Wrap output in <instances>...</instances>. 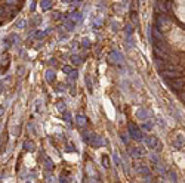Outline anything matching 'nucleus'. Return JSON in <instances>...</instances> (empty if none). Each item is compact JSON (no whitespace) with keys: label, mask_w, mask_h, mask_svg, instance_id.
<instances>
[{"label":"nucleus","mask_w":185,"mask_h":183,"mask_svg":"<svg viewBox=\"0 0 185 183\" xmlns=\"http://www.w3.org/2000/svg\"><path fill=\"white\" fill-rule=\"evenodd\" d=\"M172 17L168 15V13H157L156 17V27L162 31V33H166L169 28L172 27Z\"/></svg>","instance_id":"nucleus-1"},{"label":"nucleus","mask_w":185,"mask_h":183,"mask_svg":"<svg viewBox=\"0 0 185 183\" xmlns=\"http://www.w3.org/2000/svg\"><path fill=\"white\" fill-rule=\"evenodd\" d=\"M169 84H170V87H172V90L173 92H176V93H181L182 90H184L185 87V77H176V78H172V80H168Z\"/></svg>","instance_id":"nucleus-2"},{"label":"nucleus","mask_w":185,"mask_h":183,"mask_svg":"<svg viewBox=\"0 0 185 183\" xmlns=\"http://www.w3.org/2000/svg\"><path fill=\"white\" fill-rule=\"evenodd\" d=\"M152 40H154V43H158V41H166L164 33H162L157 27L152 28Z\"/></svg>","instance_id":"nucleus-3"},{"label":"nucleus","mask_w":185,"mask_h":183,"mask_svg":"<svg viewBox=\"0 0 185 183\" xmlns=\"http://www.w3.org/2000/svg\"><path fill=\"white\" fill-rule=\"evenodd\" d=\"M129 132H130V136L133 139H136V140H139V139H142V133H141V130L135 124H129Z\"/></svg>","instance_id":"nucleus-4"},{"label":"nucleus","mask_w":185,"mask_h":183,"mask_svg":"<svg viewBox=\"0 0 185 183\" xmlns=\"http://www.w3.org/2000/svg\"><path fill=\"white\" fill-rule=\"evenodd\" d=\"M145 143L148 145L150 148H154V145L158 143V142H157V139H156V137H147L145 139Z\"/></svg>","instance_id":"nucleus-5"},{"label":"nucleus","mask_w":185,"mask_h":183,"mask_svg":"<svg viewBox=\"0 0 185 183\" xmlns=\"http://www.w3.org/2000/svg\"><path fill=\"white\" fill-rule=\"evenodd\" d=\"M42 7H43L45 11L51 9V7H52V2H51V0H42Z\"/></svg>","instance_id":"nucleus-6"},{"label":"nucleus","mask_w":185,"mask_h":183,"mask_svg":"<svg viewBox=\"0 0 185 183\" xmlns=\"http://www.w3.org/2000/svg\"><path fill=\"white\" fill-rule=\"evenodd\" d=\"M46 80H48V81H53V80H55V74H53V71L46 72Z\"/></svg>","instance_id":"nucleus-7"},{"label":"nucleus","mask_w":185,"mask_h":183,"mask_svg":"<svg viewBox=\"0 0 185 183\" xmlns=\"http://www.w3.org/2000/svg\"><path fill=\"white\" fill-rule=\"evenodd\" d=\"M77 123H79L80 126H84V124H86V118L82 115H77Z\"/></svg>","instance_id":"nucleus-8"},{"label":"nucleus","mask_w":185,"mask_h":183,"mask_svg":"<svg viewBox=\"0 0 185 183\" xmlns=\"http://www.w3.org/2000/svg\"><path fill=\"white\" fill-rule=\"evenodd\" d=\"M24 148H25V149H28V151H31V149H33V142L27 140V142L24 143Z\"/></svg>","instance_id":"nucleus-9"},{"label":"nucleus","mask_w":185,"mask_h":183,"mask_svg":"<svg viewBox=\"0 0 185 183\" xmlns=\"http://www.w3.org/2000/svg\"><path fill=\"white\" fill-rule=\"evenodd\" d=\"M71 61H73L76 65H80V58H79V56H73V58H71Z\"/></svg>","instance_id":"nucleus-10"},{"label":"nucleus","mask_w":185,"mask_h":183,"mask_svg":"<svg viewBox=\"0 0 185 183\" xmlns=\"http://www.w3.org/2000/svg\"><path fill=\"white\" fill-rule=\"evenodd\" d=\"M46 167H49V168H52V167H53V164H52V161L51 160H48V158H46Z\"/></svg>","instance_id":"nucleus-11"},{"label":"nucleus","mask_w":185,"mask_h":183,"mask_svg":"<svg viewBox=\"0 0 185 183\" xmlns=\"http://www.w3.org/2000/svg\"><path fill=\"white\" fill-rule=\"evenodd\" d=\"M138 117H139V118H145L147 114L145 112H138Z\"/></svg>","instance_id":"nucleus-12"},{"label":"nucleus","mask_w":185,"mask_h":183,"mask_svg":"<svg viewBox=\"0 0 185 183\" xmlns=\"http://www.w3.org/2000/svg\"><path fill=\"white\" fill-rule=\"evenodd\" d=\"M64 71H65V72H71V68H70V67H64Z\"/></svg>","instance_id":"nucleus-13"},{"label":"nucleus","mask_w":185,"mask_h":183,"mask_svg":"<svg viewBox=\"0 0 185 183\" xmlns=\"http://www.w3.org/2000/svg\"><path fill=\"white\" fill-rule=\"evenodd\" d=\"M132 31H133V28H132V25H129L128 27V33H132Z\"/></svg>","instance_id":"nucleus-14"},{"label":"nucleus","mask_w":185,"mask_h":183,"mask_svg":"<svg viewBox=\"0 0 185 183\" xmlns=\"http://www.w3.org/2000/svg\"><path fill=\"white\" fill-rule=\"evenodd\" d=\"M0 92H2V84H0Z\"/></svg>","instance_id":"nucleus-15"}]
</instances>
